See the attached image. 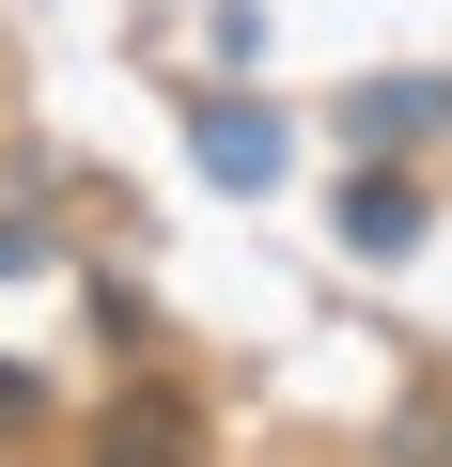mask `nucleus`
<instances>
[{"mask_svg": "<svg viewBox=\"0 0 452 467\" xmlns=\"http://www.w3.org/2000/svg\"><path fill=\"white\" fill-rule=\"evenodd\" d=\"M94 467H203V420H187V389H125V405L94 420Z\"/></svg>", "mask_w": 452, "mask_h": 467, "instance_id": "f257e3e1", "label": "nucleus"}, {"mask_svg": "<svg viewBox=\"0 0 452 467\" xmlns=\"http://www.w3.org/2000/svg\"><path fill=\"white\" fill-rule=\"evenodd\" d=\"M343 234H359V250H390V234H405V187H390V171H359V202H343Z\"/></svg>", "mask_w": 452, "mask_h": 467, "instance_id": "f03ea898", "label": "nucleus"}, {"mask_svg": "<svg viewBox=\"0 0 452 467\" xmlns=\"http://www.w3.org/2000/svg\"><path fill=\"white\" fill-rule=\"evenodd\" d=\"M16 420H47V389H32L16 358H0V436H16Z\"/></svg>", "mask_w": 452, "mask_h": 467, "instance_id": "7ed1b4c3", "label": "nucleus"}]
</instances>
